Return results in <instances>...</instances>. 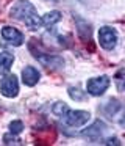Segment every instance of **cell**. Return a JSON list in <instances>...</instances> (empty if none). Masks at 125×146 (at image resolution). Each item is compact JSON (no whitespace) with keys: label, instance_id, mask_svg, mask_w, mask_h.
I'll use <instances>...</instances> for the list:
<instances>
[{"label":"cell","instance_id":"cell-1","mask_svg":"<svg viewBox=\"0 0 125 146\" xmlns=\"http://www.w3.org/2000/svg\"><path fill=\"white\" fill-rule=\"evenodd\" d=\"M9 16L24 22L30 30H39L42 27V19L28 0H17L9 10Z\"/></svg>","mask_w":125,"mask_h":146},{"label":"cell","instance_id":"cell-2","mask_svg":"<svg viewBox=\"0 0 125 146\" xmlns=\"http://www.w3.org/2000/svg\"><path fill=\"white\" fill-rule=\"evenodd\" d=\"M52 111L53 115L63 119V123L67 124L70 127H81L89 121L91 115L88 111H83V110H70L67 107V104L64 102H56L55 105L52 107Z\"/></svg>","mask_w":125,"mask_h":146},{"label":"cell","instance_id":"cell-3","mask_svg":"<svg viewBox=\"0 0 125 146\" xmlns=\"http://www.w3.org/2000/svg\"><path fill=\"white\" fill-rule=\"evenodd\" d=\"M102 111L109 118L125 127V105H122L117 99H109L108 102L102 105Z\"/></svg>","mask_w":125,"mask_h":146},{"label":"cell","instance_id":"cell-4","mask_svg":"<svg viewBox=\"0 0 125 146\" xmlns=\"http://www.w3.org/2000/svg\"><path fill=\"white\" fill-rule=\"evenodd\" d=\"M99 42L106 50L114 49L117 44V32L113 27H102L99 30Z\"/></svg>","mask_w":125,"mask_h":146},{"label":"cell","instance_id":"cell-5","mask_svg":"<svg viewBox=\"0 0 125 146\" xmlns=\"http://www.w3.org/2000/svg\"><path fill=\"white\" fill-rule=\"evenodd\" d=\"M34 52V58L39 61L42 66L50 68V69H58V68L64 66V60L63 57H58V55H52V54H45V52H38V50H31Z\"/></svg>","mask_w":125,"mask_h":146},{"label":"cell","instance_id":"cell-6","mask_svg":"<svg viewBox=\"0 0 125 146\" xmlns=\"http://www.w3.org/2000/svg\"><path fill=\"white\" fill-rule=\"evenodd\" d=\"M109 86V79L106 76H102V77H94V79H89L88 80V93L92 96H102L103 93L108 90Z\"/></svg>","mask_w":125,"mask_h":146},{"label":"cell","instance_id":"cell-7","mask_svg":"<svg viewBox=\"0 0 125 146\" xmlns=\"http://www.w3.org/2000/svg\"><path fill=\"white\" fill-rule=\"evenodd\" d=\"M0 91L5 98H16L19 93V82L17 77L13 74V76H6L2 79L0 82Z\"/></svg>","mask_w":125,"mask_h":146},{"label":"cell","instance_id":"cell-8","mask_svg":"<svg viewBox=\"0 0 125 146\" xmlns=\"http://www.w3.org/2000/svg\"><path fill=\"white\" fill-rule=\"evenodd\" d=\"M2 36H3L5 41H8L9 44H13V46H22L24 44V35H22L17 29H14V27H9V25L3 27Z\"/></svg>","mask_w":125,"mask_h":146},{"label":"cell","instance_id":"cell-9","mask_svg":"<svg viewBox=\"0 0 125 146\" xmlns=\"http://www.w3.org/2000/svg\"><path fill=\"white\" fill-rule=\"evenodd\" d=\"M74 19H75V24H77V32H78V35H80V38L83 39V41H91V35H92L91 25L84 19H81L78 14H75Z\"/></svg>","mask_w":125,"mask_h":146},{"label":"cell","instance_id":"cell-10","mask_svg":"<svg viewBox=\"0 0 125 146\" xmlns=\"http://www.w3.org/2000/svg\"><path fill=\"white\" fill-rule=\"evenodd\" d=\"M22 80L27 86H34L39 80V72H38L36 68L33 66H27L24 71H22Z\"/></svg>","mask_w":125,"mask_h":146},{"label":"cell","instance_id":"cell-11","mask_svg":"<svg viewBox=\"0 0 125 146\" xmlns=\"http://www.w3.org/2000/svg\"><path fill=\"white\" fill-rule=\"evenodd\" d=\"M105 129H106V126L102 123V121H95V123H94L92 126L89 127V129L84 130L83 135H86V137H89V138L95 140V138H99V137L102 135L103 132H105Z\"/></svg>","mask_w":125,"mask_h":146},{"label":"cell","instance_id":"cell-12","mask_svg":"<svg viewBox=\"0 0 125 146\" xmlns=\"http://www.w3.org/2000/svg\"><path fill=\"white\" fill-rule=\"evenodd\" d=\"M14 57L9 52H0V74H5L11 69Z\"/></svg>","mask_w":125,"mask_h":146},{"label":"cell","instance_id":"cell-13","mask_svg":"<svg viewBox=\"0 0 125 146\" xmlns=\"http://www.w3.org/2000/svg\"><path fill=\"white\" fill-rule=\"evenodd\" d=\"M41 19H42V25L50 27L61 21V13L59 11H50V13H45L44 16H41Z\"/></svg>","mask_w":125,"mask_h":146},{"label":"cell","instance_id":"cell-14","mask_svg":"<svg viewBox=\"0 0 125 146\" xmlns=\"http://www.w3.org/2000/svg\"><path fill=\"white\" fill-rule=\"evenodd\" d=\"M114 82L119 91L125 93V69H119L114 76Z\"/></svg>","mask_w":125,"mask_h":146},{"label":"cell","instance_id":"cell-15","mask_svg":"<svg viewBox=\"0 0 125 146\" xmlns=\"http://www.w3.org/2000/svg\"><path fill=\"white\" fill-rule=\"evenodd\" d=\"M22 130H24V124H22V121H13V123L9 124V132L14 133V135L20 133Z\"/></svg>","mask_w":125,"mask_h":146},{"label":"cell","instance_id":"cell-16","mask_svg":"<svg viewBox=\"0 0 125 146\" xmlns=\"http://www.w3.org/2000/svg\"><path fill=\"white\" fill-rule=\"evenodd\" d=\"M69 96L75 101H83L84 99V94H81L78 88H69Z\"/></svg>","mask_w":125,"mask_h":146},{"label":"cell","instance_id":"cell-17","mask_svg":"<svg viewBox=\"0 0 125 146\" xmlns=\"http://www.w3.org/2000/svg\"><path fill=\"white\" fill-rule=\"evenodd\" d=\"M3 143L5 145H20V140L17 138V137H14V133L11 135H5L3 137Z\"/></svg>","mask_w":125,"mask_h":146},{"label":"cell","instance_id":"cell-18","mask_svg":"<svg viewBox=\"0 0 125 146\" xmlns=\"http://www.w3.org/2000/svg\"><path fill=\"white\" fill-rule=\"evenodd\" d=\"M105 145H120V141H119L117 138H108L106 141H103Z\"/></svg>","mask_w":125,"mask_h":146},{"label":"cell","instance_id":"cell-19","mask_svg":"<svg viewBox=\"0 0 125 146\" xmlns=\"http://www.w3.org/2000/svg\"><path fill=\"white\" fill-rule=\"evenodd\" d=\"M80 2H83V3H88V2H89V0H80Z\"/></svg>","mask_w":125,"mask_h":146},{"label":"cell","instance_id":"cell-20","mask_svg":"<svg viewBox=\"0 0 125 146\" xmlns=\"http://www.w3.org/2000/svg\"><path fill=\"white\" fill-rule=\"evenodd\" d=\"M47 2H56V0H47Z\"/></svg>","mask_w":125,"mask_h":146}]
</instances>
